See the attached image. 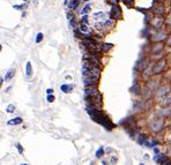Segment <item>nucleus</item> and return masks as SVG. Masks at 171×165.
<instances>
[{
    "instance_id": "f257e3e1",
    "label": "nucleus",
    "mask_w": 171,
    "mask_h": 165,
    "mask_svg": "<svg viewBox=\"0 0 171 165\" xmlns=\"http://www.w3.org/2000/svg\"><path fill=\"white\" fill-rule=\"evenodd\" d=\"M97 95H98V91H97V89L95 87L89 85L88 88H85V96H88L89 98L90 97H95Z\"/></svg>"
},
{
    "instance_id": "f03ea898",
    "label": "nucleus",
    "mask_w": 171,
    "mask_h": 165,
    "mask_svg": "<svg viewBox=\"0 0 171 165\" xmlns=\"http://www.w3.org/2000/svg\"><path fill=\"white\" fill-rule=\"evenodd\" d=\"M162 126H163V120H160V119L154 120L151 122V130H154L155 132H159L162 128Z\"/></svg>"
},
{
    "instance_id": "7ed1b4c3",
    "label": "nucleus",
    "mask_w": 171,
    "mask_h": 165,
    "mask_svg": "<svg viewBox=\"0 0 171 165\" xmlns=\"http://www.w3.org/2000/svg\"><path fill=\"white\" fill-rule=\"evenodd\" d=\"M97 81H98V78H84V84L88 87L97 83Z\"/></svg>"
},
{
    "instance_id": "20e7f679",
    "label": "nucleus",
    "mask_w": 171,
    "mask_h": 165,
    "mask_svg": "<svg viewBox=\"0 0 171 165\" xmlns=\"http://www.w3.org/2000/svg\"><path fill=\"white\" fill-rule=\"evenodd\" d=\"M157 160H159V163H160V164H162V165H171L170 159H169L166 156H164V155L160 156V159H157Z\"/></svg>"
},
{
    "instance_id": "39448f33",
    "label": "nucleus",
    "mask_w": 171,
    "mask_h": 165,
    "mask_svg": "<svg viewBox=\"0 0 171 165\" xmlns=\"http://www.w3.org/2000/svg\"><path fill=\"white\" fill-rule=\"evenodd\" d=\"M26 74H27V78H31L32 69H31V62H30V61L27 62V66H26Z\"/></svg>"
},
{
    "instance_id": "423d86ee",
    "label": "nucleus",
    "mask_w": 171,
    "mask_h": 165,
    "mask_svg": "<svg viewBox=\"0 0 171 165\" xmlns=\"http://www.w3.org/2000/svg\"><path fill=\"white\" fill-rule=\"evenodd\" d=\"M21 122H22V118L16 117V118H14V119H11V120L8 121V125H19V124H21Z\"/></svg>"
},
{
    "instance_id": "0eeeda50",
    "label": "nucleus",
    "mask_w": 171,
    "mask_h": 165,
    "mask_svg": "<svg viewBox=\"0 0 171 165\" xmlns=\"http://www.w3.org/2000/svg\"><path fill=\"white\" fill-rule=\"evenodd\" d=\"M14 74H15V69H9L8 72H7V74H6V76H5V81H9L13 76H14Z\"/></svg>"
},
{
    "instance_id": "6e6552de",
    "label": "nucleus",
    "mask_w": 171,
    "mask_h": 165,
    "mask_svg": "<svg viewBox=\"0 0 171 165\" xmlns=\"http://www.w3.org/2000/svg\"><path fill=\"white\" fill-rule=\"evenodd\" d=\"M72 88H73V87L70 85V84H62V85L60 87V89L62 90V93H70V90H71Z\"/></svg>"
},
{
    "instance_id": "1a4fd4ad",
    "label": "nucleus",
    "mask_w": 171,
    "mask_h": 165,
    "mask_svg": "<svg viewBox=\"0 0 171 165\" xmlns=\"http://www.w3.org/2000/svg\"><path fill=\"white\" fill-rule=\"evenodd\" d=\"M78 6H79L78 0H72V1L70 3V5H68V8H70V9H75Z\"/></svg>"
},
{
    "instance_id": "9d476101",
    "label": "nucleus",
    "mask_w": 171,
    "mask_h": 165,
    "mask_svg": "<svg viewBox=\"0 0 171 165\" xmlns=\"http://www.w3.org/2000/svg\"><path fill=\"white\" fill-rule=\"evenodd\" d=\"M103 155H104V149H103V148H99V149L96 151V157H97V158H101Z\"/></svg>"
},
{
    "instance_id": "9b49d317",
    "label": "nucleus",
    "mask_w": 171,
    "mask_h": 165,
    "mask_svg": "<svg viewBox=\"0 0 171 165\" xmlns=\"http://www.w3.org/2000/svg\"><path fill=\"white\" fill-rule=\"evenodd\" d=\"M163 65H164V62H159L157 66L154 68V72H155V73H159V72L161 70V68H163Z\"/></svg>"
},
{
    "instance_id": "f8f14e48",
    "label": "nucleus",
    "mask_w": 171,
    "mask_h": 165,
    "mask_svg": "<svg viewBox=\"0 0 171 165\" xmlns=\"http://www.w3.org/2000/svg\"><path fill=\"white\" fill-rule=\"evenodd\" d=\"M80 30H81L82 32H88V31H89V28H88L87 26H85V24H82V26H81V28H80Z\"/></svg>"
},
{
    "instance_id": "ddd939ff",
    "label": "nucleus",
    "mask_w": 171,
    "mask_h": 165,
    "mask_svg": "<svg viewBox=\"0 0 171 165\" xmlns=\"http://www.w3.org/2000/svg\"><path fill=\"white\" fill-rule=\"evenodd\" d=\"M7 112H8V113H12V112H14V105L9 104V105L7 106Z\"/></svg>"
},
{
    "instance_id": "4468645a",
    "label": "nucleus",
    "mask_w": 171,
    "mask_h": 165,
    "mask_svg": "<svg viewBox=\"0 0 171 165\" xmlns=\"http://www.w3.org/2000/svg\"><path fill=\"white\" fill-rule=\"evenodd\" d=\"M42 39H43V34H41V32H39V34L37 35V38H36V42H37V43H39V42H41Z\"/></svg>"
},
{
    "instance_id": "2eb2a0df",
    "label": "nucleus",
    "mask_w": 171,
    "mask_h": 165,
    "mask_svg": "<svg viewBox=\"0 0 171 165\" xmlns=\"http://www.w3.org/2000/svg\"><path fill=\"white\" fill-rule=\"evenodd\" d=\"M89 9H90V7H89V6H85V7H84V8L82 9V12H81V13H82V14H84V13L89 12Z\"/></svg>"
},
{
    "instance_id": "dca6fc26",
    "label": "nucleus",
    "mask_w": 171,
    "mask_h": 165,
    "mask_svg": "<svg viewBox=\"0 0 171 165\" xmlns=\"http://www.w3.org/2000/svg\"><path fill=\"white\" fill-rule=\"evenodd\" d=\"M47 101H49V102H53V101H55V96L49 95V96H47Z\"/></svg>"
},
{
    "instance_id": "f3484780",
    "label": "nucleus",
    "mask_w": 171,
    "mask_h": 165,
    "mask_svg": "<svg viewBox=\"0 0 171 165\" xmlns=\"http://www.w3.org/2000/svg\"><path fill=\"white\" fill-rule=\"evenodd\" d=\"M18 150H19V153H20V154H22V153H23V150H22V147H21L20 144H18Z\"/></svg>"
},
{
    "instance_id": "a211bd4d",
    "label": "nucleus",
    "mask_w": 171,
    "mask_h": 165,
    "mask_svg": "<svg viewBox=\"0 0 171 165\" xmlns=\"http://www.w3.org/2000/svg\"><path fill=\"white\" fill-rule=\"evenodd\" d=\"M46 93H47V95H52L53 90H52V89H47V90H46Z\"/></svg>"
},
{
    "instance_id": "6ab92c4d",
    "label": "nucleus",
    "mask_w": 171,
    "mask_h": 165,
    "mask_svg": "<svg viewBox=\"0 0 171 165\" xmlns=\"http://www.w3.org/2000/svg\"><path fill=\"white\" fill-rule=\"evenodd\" d=\"M82 21H83V24H85V23H87V21H88V17H87V16H84Z\"/></svg>"
},
{
    "instance_id": "aec40b11",
    "label": "nucleus",
    "mask_w": 171,
    "mask_h": 165,
    "mask_svg": "<svg viewBox=\"0 0 171 165\" xmlns=\"http://www.w3.org/2000/svg\"><path fill=\"white\" fill-rule=\"evenodd\" d=\"M103 46H104V47H103V49H104V50H109V49H110V46H111V45H110V44H108V45H107V44H105V45H103Z\"/></svg>"
},
{
    "instance_id": "412c9836",
    "label": "nucleus",
    "mask_w": 171,
    "mask_h": 165,
    "mask_svg": "<svg viewBox=\"0 0 171 165\" xmlns=\"http://www.w3.org/2000/svg\"><path fill=\"white\" fill-rule=\"evenodd\" d=\"M21 165H27V164H21Z\"/></svg>"
},
{
    "instance_id": "4be33fe9",
    "label": "nucleus",
    "mask_w": 171,
    "mask_h": 165,
    "mask_svg": "<svg viewBox=\"0 0 171 165\" xmlns=\"http://www.w3.org/2000/svg\"><path fill=\"white\" fill-rule=\"evenodd\" d=\"M140 165H145V164H140Z\"/></svg>"
}]
</instances>
